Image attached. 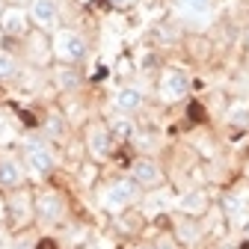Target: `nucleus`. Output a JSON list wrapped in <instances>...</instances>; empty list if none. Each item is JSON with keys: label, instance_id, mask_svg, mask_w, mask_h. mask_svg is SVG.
<instances>
[{"label": "nucleus", "instance_id": "1", "mask_svg": "<svg viewBox=\"0 0 249 249\" xmlns=\"http://www.w3.org/2000/svg\"><path fill=\"white\" fill-rule=\"evenodd\" d=\"M53 51L62 62H69V66H74V62H80L86 56V39L77 33V30H59L56 33V42H53Z\"/></svg>", "mask_w": 249, "mask_h": 249}, {"label": "nucleus", "instance_id": "2", "mask_svg": "<svg viewBox=\"0 0 249 249\" xmlns=\"http://www.w3.org/2000/svg\"><path fill=\"white\" fill-rule=\"evenodd\" d=\"M137 196H140V187H137L134 181H113L107 190H104L101 202H104V208H107V211L119 213V211H124L128 205H134V202H137Z\"/></svg>", "mask_w": 249, "mask_h": 249}, {"label": "nucleus", "instance_id": "3", "mask_svg": "<svg viewBox=\"0 0 249 249\" xmlns=\"http://www.w3.org/2000/svg\"><path fill=\"white\" fill-rule=\"evenodd\" d=\"M24 160H27V166L33 169L36 175H48V172H53V166H56L53 151H51V145H45V142H27Z\"/></svg>", "mask_w": 249, "mask_h": 249}, {"label": "nucleus", "instance_id": "4", "mask_svg": "<svg viewBox=\"0 0 249 249\" xmlns=\"http://www.w3.org/2000/svg\"><path fill=\"white\" fill-rule=\"evenodd\" d=\"M187 92H190V77L178 69H169L160 77V98L163 101H181Z\"/></svg>", "mask_w": 249, "mask_h": 249}, {"label": "nucleus", "instance_id": "5", "mask_svg": "<svg viewBox=\"0 0 249 249\" xmlns=\"http://www.w3.org/2000/svg\"><path fill=\"white\" fill-rule=\"evenodd\" d=\"M33 211L42 223H59L66 216V202H62L56 193H39L33 202Z\"/></svg>", "mask_w": 249, "mask_h": 249}, {"label": "nucleus", "instance_id": "6", "mask_svg": "<svg viewBox=\"0 0 249 249\" xmlns=\"http://www.w3.org/2000/svg\"><path fill=\"white\" fill-rule=\"evenodd\" d=\"M30 18H33L39 27H45V30H53L59 24L56 0H30Z\"/></svg>", "mask_w": 249, "mask_h": 249}, {"label": "nucleus", "instance_id": "7", "mask_svg": "<svg viewBox=\"0 0 249 249\" xmlns=\"http://www.w3.org/2000/svg\"><path fill=\"white\" fill-rule=\"evenodd\" d=\"M110 145H113V137H110V131L104 128V124H89V131H86V148H89L92 158H107Z\"/></svg>", "mask_w": 249, "mask_h": 249}, {"label": "nucleus", "instance_id": "8", "mask_svg": "<svg viewBox=\"0 0 249 249\" xmlns=\"http://www.w3.org/2000/svg\"><path fill=\"white\" fill-rule=\"evenodd\" d=\"M131 181L137 184V187H158L160 181H163V172H160V166L154 163V160H137L134 166H131Z\"/></svg>", "mask_w": 249, "mask_h": 249}, {"label": "nucleus", "instance_id": "9", "mask_svg": "<svg viewBox=\"0 0 249 249\" xmlns=\"http://www.w3.org/2000/svg\"><path fill=\"white\" fill-rule=\"evenodd\" d=\"M0 33L6 36H24L27 33V12L18 9V6H9L0 15Z\"/></svg>", "mask_w": 249, "mask_h": 249}, {"label": "nucleus", "instance_id": "10", "mask_svg": "<svg viewBox=\"0 0 249 249\" xmlns=\"http://www.w3.org/2000/svg\"><path fill=\"white\" fill-rule=\"evenodd\" d=\"M140 104H142V89L140 86H122L113 95V107L119 113H134Z\"/></svg>", "mask_w": 249, "mask_h": 249}, {"label": "nucleus", "instance_id": "11", "mask_svg": "<svg viewBox=\"0 0 249 249\" xmlns=\"http://www.w3.org/2000/svg\"><path fill=\"white\" fill-rule=\"evenodd\" d=\"M24 181V166L12 158H0V187H18Z\"/></svg>", "mask_w": 249, "mask_h": 249}, {"label": "nucleus", "instance_id": "12", "mask_svg": "<svg viewBox=\"0 0 249 249\" xmlns=\"http://www.w3.org/2000/svg\"><path fill=\"white\" fill-rule=\"evenodd\" d=\"M178 208H181L184 213H190V216H199V213L208 208V199H205L202 190H190V193H184V196L178 199Z\"/></svg>", "mask_w": 249, "mask_h": 249}, {"label": "nucleus", "instance_id": "13", "mask_svg": "<svg viewBox=\"0 0 249 249\" xmlns=\"http://www.w3.org/2000/svg\"><path fill=\"white\" fill-rule=\"evenodd\" d=\"M211 6H213V0H178V9L187 15V18H208L211 15Z\"/></svg>", "mask_w": 249, "mask_h": 249}, {"label": "nucleus", "instance_id": "14", "mask_svg": "<svg viewBox=\"0 0 249 249\" xmlns=\"http://www.w3.org/2000/svg\"><path fill=\"white\" fill-rule=\"evenodd\" d=\"M9 211H12V220H15V223H24L27 216H30V202H27V196H12Z\"/></svg>", "mask_w": 249, "mask_h": 249}, {"label": "nucleus", "instance_id": "15", "mask_svg": "<svg viewBox=\"0 0 249 249\" xmlns=\"http://www.w3.org/2000/svg\"><path fill=\"white\" fill-rule=\"evenodd\" d=\"M15 71H18V62H15V56H12V53H6V51H0V80H9V77H15Z\"/></svg>", "mask_w": 249, "mask_h": 249}, {"label": "nucleus", "instance_id": "16", "mask_svg": "<svg viewBox=\"0 0 249 249\" xmlns=\"http://www.w3.org/2000/svg\"><path fill=\"white\" fill-rule=\"evenodd\" d=\"M229 122H231V124H246V122H249V104H246V101L231 104V110H229Z\"/></svg>", "mask_w": 249, "mask_h": 249}, {"label": "nucleus", "instance_id": "17", "mask_svg": "<svg viewBox=\"0 0 249 249\" xmlns=\"http://www.w3.org/2000/svg\"><path fill=\"white\" fill-rule=\"evenodd\" d=\"M178 237L184 243H196L199 240V226L193 220H187V223H178Z\"/></svg>", "mask_w": 249, "mask_h": 249}, {"label": "nucleus", "instance_id": "18", "mask_svg": "<svg viewBox=\"0 0 249 249\" xmlns=\"http://www.w3.org/2000/svg\"><path fill=\"white\" fill-rule=\"evenodd\" d=\"M226 211H229L231 220H237V216H243L246 205H243V199H240V196H229V199H226Z\"/></svg>", "mask_w": 249, "mask_h": 249}, {"label": "nucleus", "instance_id": "19", "mask_svg": "<svg viewBox=\"0 0 249 249\" xmlns=\"http://www.w3.org/2000/svg\"><path fill=\"white\" fill-rule=\"evenodd\" d=\"M110 128H113V134H116V137H122V140H124V137L131 134V122H128V119H113Z\"/></svg>", "mask_w": 249, "mask_h": 249}, {"label": "nucleus", "instance_id": "20", "mask_svg": "<svg viewBox=\"0 0 249 249\" xmlns=\"http://www.w3.org/2000/svg\"><path fill=\"white\" fill-rule=\"evenodd\" d=\"M77 83H80V77H77L74 71H59V86H62V89L77 86Z\"/></svg>", "mask_w": 249, "mask_h": 249}, {"label": "nucleus", "instance_id": "21", "mask_svg": "<svg viewBox=\"0 0 249 249\" xmlns=\"http://www.w3.org/2000/svg\"><path fill=\"white\" fill-rule=\"evenodd\" d=\"M154 249H175V246H172V240H160V243L154 246Z\"/></svg>", "mask_w": 249, "mask_h": 249}, {"label": "nucleus", "instance_id": "22", "mask_svg": "<svg viewBox=\"0 0 249 249\" xmlns=\"http://www.w3.org/2000/svg\"><path fill=\"white\" fill-rule=\"evenodd\" d=\"M110 3H113V6H128L131 0H110Z\"/></svg>", "mask_w": 249, "mask_h": 249}, {"label": "nucleus", "instance_id": "23", "mask_svg": "<svg viewBox=\"0 0 249 249\" xmlns=\"http://www.w3.org/2000/svg\"><path fill=\"white\" fill-rule=\"evenodd\" d=\"M243 229H246V237H249V220H246V223H243Z\"/></svg>", "mask_w": 249, "mask_h": 249}, {"label": "nucleus", "instance_id": "24", "mask_svg": "<svg viewBox=\"0 0 249 249\" xmlns=\"http://www.w3.org/2000/svg\"><path fill=\"white\" fill-rule=\"evenodd\" d=\"M137 249H154V246H137Z\"/></svg>", "mask_w": 249, "mask_h": 249}, {"label": "nucleus", "instance_id": "25", "mask_svg": "<svg viewBox=\"0 0 249 249\" xmlns=\"http://www.w3.org/2000/svg\"><path fill=\"white\" fill-rule=\"evenodd\" d=\"M246 45H249V33H246Z\"/></svg>", "mask_w": 249, "mask_h": 249}, {"label": "nucleus", "instance_id": "26", "mask_svg": "<svg viewBox=\"0 0 249 249\" xmlns=\"http://www.w3.org/2000/svg\"><path fill=\"white\" fill-rule=\"evenodd\" d=\"M15 3H24V0H15Z\"/></svg>", "mask_w": 249, "mask_h": 249}, {"label": "nucleus", "instance_id": "27", "mask_svg": "<svg viewBox=\"0 0 249 249\" xmlns=\"http://www.w3.org/2000/svg\"><path fill=\"white\" fill-rule=\"evenodd\" d=\"M246 172H249V163H246Z\"/></svg>", "mask_w": 249, "mask_h": 249}]
</instances>
